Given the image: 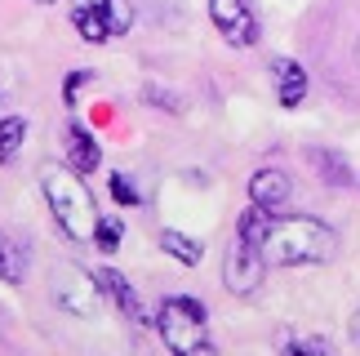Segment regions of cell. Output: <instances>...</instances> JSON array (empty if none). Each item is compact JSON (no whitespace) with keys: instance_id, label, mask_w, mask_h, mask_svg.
<instances>
[{"instance_id":"1","label":"cell","mask_w":360,"mask_h":356,"mask_svg":"<svg viewBox=\"0 0 360 356\" xmlns=\"http://www.w3.org/2000/svg\"><path fill=\"white\" fill-rule=\"evenodd\" d=\"M254 250L262 254L267 267H321V263H334L338 258L342 241L316 214H285V218L267 214Z\"/></svg>"},{"instance_id":"2","label":"cell","mask_w":360,"mask_h":356,"mask_svg":"<svg viewBox=\"0 0 360 356\" xmlns=\"http://www.w3.org/2000/svg\"><path fill=\"white\" fill-rule=\"evenodd\" d=\"M40 191H45V205L53 214V223L63 227V236L72 241H94V227H98V205H94V191L85 187V178L72 174L67 165H45L40 170Z\"/></svg>"},{"instance_id":"3","label":"cell","mask_w":360,"mask_h":356,"mask_svg":"<svg viewBox=\"0 0 360 356\" xmlns=\"http://www.w3.org/2000/svg\"><path fill=\"white\" fill-rule=\"evenodd\" d=\"M156 330L174 356H218V348L210 343V325H205V303L187 294L165 298L156 312Z\"/></svg>"},{"instance_id":"4","label":"cell","mask_w":360,"mask_h":356,"mask_svg":"<svg viewBox=\"0 0 360 356\" xmlns=\"http://www.w3.org/2000/svg\"><path fill=\"white\" fill-rule=\"evenodd\" d=\"M72 27L89 45H107L112 36H124L134 27V9H129V0H76Z\"/></svg>"},{"instance_id":"5","label":"cell","mask_w":360,"mask_h":356,"mask_svg":"<svg viewBox=\"0 0 360 356\" xmlns=\"http://www.w3.org/2000/svg\"><path fill=\"white\" fill-rule=\"evenodd\" d=\"M53 303H58L63 312H72V317H98V307H103V290H98V281H94V272L85 267H58L53 272Z\"/></svg>"},{"instance_id":"6","label":"cell","mask_w":360,"mask_h":356,"mask_svg":"<svg viewBox=\"0 0 360 356\" xmlns=\"http://www.w3.org/2000/svg\"><path fill=\"white\" fill-rule=\"evenodd\" d=\"M210 18H214L218 36H223L231 49H249V45H258V36H262L258 9L249 5V0H210Z\"/></svg>"},{"instance_id":"7","label":"cell","mask_w":360,"mask_h":356,"mask_svg":"<svg viewBox=\"0 0 360 356\" xmlns=\"http://www.w3.org/2000/svg\"><path fill=\"white\" fill-rule=\"evenodd\" d=\"M262 276H267V263H262V254L254 250V245L245 241H231V250L223 258V285L236 298H249L262 285Z\"/></svg>"},{"instance_id":"8","label":"cell","mask_w":360,"mask_h":356,"mask_svg":"<svg viewBox=\"0 0 360 356\" xmlns=\"http://www.w3.org/2000/svg\"><path fill=\"white\" fill-rule=\"evenodd\" d=\"M94 281H98V290L103 298H112L120 317H129L134 325H147V307H143V298H138V290L129 285V276H120L116 267H98L94 272Z\"/></svg>"},{"instance_id":"9","label":"cell","mask_w":360,"mask_h":356,"mask_svg":"<svg viewBox=\"0 0 360 356\" xmlns=\"http://www.w3.org/2000/svg\"><path fill=\"white\" fill-rule=\"evenodd\" d=\"M63 143H67V170L72 174H94L103 165V147H98V139L80 125V120H67V129H63Z\"/></svg>"},{"instance_id":"10","label":"cell","mask_w":360,"mask_h":356,"mask_svg":"<svg viewBox=\"0 0 360 356\" xmlns=\"http://www.w3.org/2000/svg\"><path fill=\"white\" fill-rule=\"evenodd\" d=\"M294 196V178H289L285 170H258L254 178H249V201H254V210L262 214H276L281 205Z\"/></svg>"},{"instance_id":"11","label":"cell","mask_w":360,"mask_h":356,"mask_svg":"<svg viewBox=\"0 0 360 356\" xmlns=\"http://www.w3.org/2000/svg\"><path fill=\"white\" fill-rule=\"evenodd\" d=\"M271 80H276V98H281L285 112H294V107L307 98V85H311L307 67L294 63V58H271Z\"/></svg>"},{"instance_id":"12","label":"cell","mask_w":360,"mask_h":356,"mask_svg":"<svg viewBox=\"0 0 360 356\" xmlns=\"http://www.w3.org/2000/svg\"><path fill=\"white\" fill-rule=\"evenodd\" d=\"M307 165L321 174V183H329V187H352L356 183L347 156L334 152V147H307Z\"/></svg>"},{"instance_id":"13","label":"cell","mask_w":360,"mask_h":356,"mask_svg":"<svg viewBox=\"0 0 360 356\" xmlns=\"http://www.w3.org/2000/svg\"><path fill=\"white\" fill-rule=\"evenodd\" d=\"M160 250H165V254H174L183 267H196L200 258H205V245H200L196 236H187V231H174V227H169V231H160Z\"/></svg>"},{"instance_id":"14","label":"cell","mask_w":360,"mask_h":356,"mask_svg":"<svg viewBox=\"0 0 360 356\" xmlns=\"http://www.w3.org/2000/svg\"><path fill=\"white\" fill-rule=\"evenodd\" d=\"M281 352L285 356H338L334 343L321 334H281Z\"/></svg>"},{"instance_id":"15","label":"cell","mask_w":360,"mask_h":356,"mask_svg":"<svg viewBox=\"0 0 360 356\" xmlns=\"http://www.w3.org/2000/svg\"><path fill=\"white\" fill-rule=\"evenodd\" d=\"M22 276H27V258H22L18 245L0 231V281H5V285H22Z\"/></svg>"},{"instance_id":"16","label":"cell","mask_w":360,"mask_h":356,"mask_svg":"<svg viewBox=\"0 0 360 356\" xmlns=\"http://www.w3.org/2000/svg\"><path fill=\"white\" fill-rule=\"evenodd\" d=\"M22 139H27V120L22 116H5V120H0V165H9V160L18 156Z\"/></svg>"},{"instance_id":"17","label":"cell","mask_w":360,"mask_h":356,"mask_svg":"<svg viewBox=\"0 0 360 356\" xmlns=\"http://www.w3.org/2000/svg\"><path fill=\"white\" fill-rule=\"evenodd\" d=\"M124 241V218H98V227H94V245H98L103 254H116Z\"/></svg>"},{"instance_id":"18","label":"cell","mask_w":360,"mask_h":356,"mask_svg":"<svg viewBox=\"0 0 360 356\" xmlns=\"http://www.w3.org/2000/svg\"><path fill=\"white\" fill-rule=\"evenodd\" d=\"M107 183H112V196H116L120 205H138V201H143V191L134 187V178H129V174H120V170H116L112 178H107Z\"/></svg>"},{"instance_id":"19","label":"cell","mask_w":360,"mask_h":356,"mask_svg":"<svg viewBox=\"0 0 360 356\" xmlns=\"http://www.w3.org/2000/svg\"><path fill=\"white\" fill-rule=\"evenodd\" d=\"M89 80H94V72H89V67H76V72H67V85H63V98H67V107L76 103L80 85H89Z\"/></svg>"},{"instance_id":"20","label":"cell","mask_w":360,"mask_h":356,"mask_svg":"<svg viewBox=\"0 0 360 356\" xmlns=\"http://www.w3.org/2000/svg\"><path fill=\"white\" fill-rule=\"evenodd\" d=\"M143 98H147V103H160V107H169V112H178V107H183V103H178V94L160 89V85H147V89H143Z\"/></svg>"},{"instance_id":"21","label":"cell","mask_w":360,"mask_h":356,"mask_svg":"<svg viewBox=\"0 0 360 356\" xmlns=\"http://www.w3.org/2000/svg\"><path fill=\"white\" fill-rule=\"evenodd\" d=\"M347 334H352V338H356V343H360V307L352 312V321H347Z\"/></svg>"},{"instance_id":"22","label":"cell","mask_w":360,"mask_h":356,"mask_svg":"<svg viewBox=\"0 0 360 356\" xmlns=\"http://www.w3.org/2000/svg\"><path fill=\"white\" fill-rule=\"evenodd\" d=\"M32 5H58V0H32Z\"/></svg>"},{"instance_id":"23","label":"cell","mask_w":360,"mask_h":356,"mask_svg":"<svg viewBox=\"0 0 360 356\" xmlns=\"http://www.w3.org/2000/svg\"><path fill=\"white\" fill-rule=\"evenodd\" d=\"M356 67H360V40H356Z\"/></svg>"}]
</instances>
